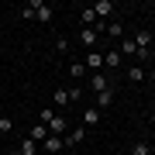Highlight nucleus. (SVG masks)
<instances>
[{"label":"nucleus","mask_w":155,"mask_h":155,"mask_svg":"<svg viewBox=\"0 0 155 155\" xmlns=\"http://www.w3.org/2000/svg\"><path fill=\"white\" fill-rule=\"evenodd\" d=\"M104 38H117V41L124 38V24L117 21V17H114V21H107V28H104Z\"/></svg>","instance_id":"obj_7"},{"label":"nucleus","mask_w":155,"mask_h":155,"mask_svg":"<svg viewBox=\"0 0 155 155\" xmlns=\"http://www.w3.org/2000/svg\"><path fill=\"white\" fill-rule=\"evenodd\" d=\"M69 90V104H79L83 100V86H66Z\"/></svg>","instance_id":"obj_22"},{"label":"nucleus","mask_w":155,"mask_h":155,"mask_svg":"<svg viewBox=\"0 0 155 155\" xmlns=\"http://www.w3.org/2000/svg\"><path fill=\"white\" fill-rule=\"evenodd\" d=\"M14 131V121L11 117H0V134H11Z\"/></svg>","instance_id":"obj_23"},{"label":"nucleus","mask_w":155,"mask_h":155,"mask_svg":"<svg viewBox=\"0 0 155 155\" xmlns=\"http://www.w3.org/2000/svg\"><path fill=\"white\" fill-rule=\"evenodd\" d=\"M17 152H21V155H38V152H41V145H38V141H31L28 134H24L21 145H17Z\"/></svg>","instance_id":"obj_8"},{"label":"nucleus","mask_w":155,"mask_h":155,"mask_svg":"<svg viewBox=\"0 0 155 155\" xmlns=\"http://www.w3.org/2000/svg\"><path fill=\"white\" fill-rule=\"evenodd\" d=\"M11 155H21V152H17V148H14V152H11Z\"/></svg>","instance_id":"obj_26"},{"label":"nucleus","mask_w":155,"mask_h":155,"mask_svg":"<svg viewBox=\"0 0 155 155\" xmlns=\"http://www.w3.org/2000/svg\"><path fill=\"white\" fill-rule=\"evenodd\" d=\"M107 107H114V90H104V93H97V110H107Z\"/></svg>","instance_id":"obj_13"},{"label":"nucleus","mask_w":155,"mask_h":155,"mask_svg":"<svg viewBox=\"0 0 155 155\" xmlns=\"http://www.w3.org/2000/svg\"><path fill=\"white\" fill-rule=\"evenodd\" d=\"M28 138H31V141H38V145H41L45 138H48V127H45V124H31V131H28Z\"/></svg>","instance_id":"obj_15"},{"label":"nucleus","mask_w":155,"mask_h":155,"mask_svg":"<svg viewBox=\"0 0 155 155\" xmlns=\"http://www.w3.org/2000/svg\"><path fill=\"white\" fill-rule=\"evenodd\" d=\"M90 90H93V93H104V90H110V83H107L104 72H90Z\"/></svg>","instance_id":"obj_6"},{"label":"nucleus","mask_w":155,"mask_h":155,"mask_svg":"<svg viewBox=\"0 0 155 155\" xmlns=\"http://www.w3.org/2000/svg\"><path fill=\"white\" fill-rule=\"evenodd\" d=\"M52 14H55V11H52V4H45V0H41V7L35 11V21H38V24H48Z\"/></svg>","instance_id":"obj_9"},{"label":"nucleus","mask_w":155,"mask_h":155,"mask_svg":"<svg viewBox=\"0 0 155 155\" xmlns=\"http://www.w3.org/2000/svg\"><path fill=\"white\" fill-rule=\"evenodd\" d=\"M131 155H152V145L148 141H134L131 145Z\"/></svg>","instance_id":"obj_21"},{"label":"nucleus","mask_w":155,"mask_h":155,"mask_svg":"<svg viewBox=\"0 0 155 155\" xmlns=\"http://www.w3.org/2000/svg\"><path fill=\"white\" fill-rule=\"evenodd\" d=\"M55 107H59V110H62V107H69V90H66V86L55 90Z\"/></svg>","instance_id":"obj_20"},{"label":"nucleus","mask_w":155,"mask_h":155,"mask_svg":"<svg viewBox=\"0 0 155 155\" xmlns=\"http://www.w3.org/2000/svg\"><path fill=\"white\" fill-rule=\"evenodd\" d=\"M83 76H86V66H83V62H69V79H76V83H79Z\"/></svg>","instance_id":"obj_16"},{"label":"nucleus","mask_w":155,"mask_h":155,"mask_svg":"<svg viewBox=\"0 0 155 155\" xmlns=\"http://www.w3.org/2000/svg\"><path fill=\"white\" fill-rule=\"evenodd\" d=\"M117 52H121V59H124V55H134L138 45H134V38H121V41H117Z\"/></svg>","instance_id":"obj_14"},{"label":"nucleus","mask_w":155,"mask_h":155,"mask_svg":"<svg viewBox=\"0 0 155 155\" xmlns=\"http://www.w3.org/2000/svg\"><path fill=\"white\" fill-rule=\"evenodd\" d=\"M55 52L66 55V52H69V38H55Z\"/></svg>","instance_id":"obj_24"},{"label":"nucleus","mask_w":155,"mask_h":155,"mask_svg":"<svg viewBox=\"0 0 155 155\" xmlns=\"http://www.w3.org/2000/svg\"><path fill=\"white\" fill-rule=\"evenodd\" d=\"M86 131H90V127H83V124L69 127V134H66V138H62V141H66V148H76V145H79V141L86 138Z\"/></svg>","instance_id":"obj_1"},{"label":"nucleus","mask_w":155,"mask_h":155,"mask_svg":"<svg viewBox=\"0 0 155 155\" xmlns=\"http://www.w3.org/2000/svg\"><path fill=\"white\" fill-rule=\"evenodd\" d=\"M83 66L90 69V72H104V52H86V59H83Z\"/></svg>","instance_id":"obj_2"},{"label":"nucleus","mask_w":155,"mask_h":155,"mask_svg":"<svg viewBox=\"0 0 155 155\" xmlns=\"http://www.w3.org/2000/svg\"><path fill=\"white\" fill-rule=\"evenodd\" d=\"M93 24H97L93 11H90V7H83V14H79V28H93Z\"/></svg>","instance_id":"obj_18"},{"label":"nucleus","mask_w":155,"mask_h":155,"mask_svg":"<svg viewBox=\"0 0 155 155\" xmlns=\"http://www.w3.org/2000/svg\"><path fill=\"white\" fill-rule=\"evenodd\" d=\"M100 38H104V35H100L97 28H79V41H83V45H86L90 52H93V45H97Z\"/></svg>","instance_id":"obj_5"},{"label":"nucleus","mask_w":155,"mask_h":155,"mask_svg":"<svg viewBox=\"0 0 155 155\" xmlns=\"http://www.w3.org/2000/svg\"><path fill=\"white\" fill-rule=\"evenodd\" d=\"M134 45H138V48H152V31H138V35H134Z\"/></svg>","instance_id":"obj_17"},{"label":"nucleus","mask_w":155,"mask_h":155,"mask_svg":"<svg viewBox=\"0 0 155 155\" xmlns=\"http://www.w3.org/2000/svg\"><path fill=\"white\" fill-rule=\"evenodd\" d=\"M145 76H148V69H145V66H138V62L127 69V79H131V83H145Z\"/></svg>","instance_id":"obj_12"},{"label":"nucleus","mask_w":155,"mask_h":155,"mask_svg":"<svg viewBox=\"0 0 155 155\" xmlns=\"http://www.w3.org/2000/svg\"><path fill=\"white\" fill-rule=\"evenodd\" d=\"M52 121H55V110H52V107H41V110H38V124H45V127H48Z\"/></svg>","instance_id":"obj_19"},{"label":"nucleus","mask_w":155,"mask_h":155,"mask_svg":"<svg viewBox=\"0 0 155 155\" xmlns=\"http://www.w3.org/2000/svg\"><path fill=\"white\" fill-rule=\"evenodd\" d=\"M69 117H62V114H55V121H52L48 124V134H59V138H66V134H69Z\"/></svg>","instance_id":"obj_3"},{"label":"nucleus","mask_w":155,"mask_h":155,"mask_svg":"<svg viewBox=\"0 0 155 155\" xmlns=\"http://www.w3.org/2000/svg\"><path fill=\"white\" fill-rule=\"evenodd\" d=\"M121 62H124V59H121V52H117V48H107V52H104V69H107V66L117 69Z\"/></svg>","instance_id":"obj_10"},{"label":"nucleus","mask_w":155,"mask_h":155,"mask_svg":"<svg viewBox=\"0 0 155 155\" xmlns=\"http://www.w3.org/2000/svg\"><path fill=\"white\" fill-rule=\"evenodd\" d=\"M100 124V110H97V107H86V110H83V127H97Z\"/></svg>","instance_id":"obj_11"},{"label":"nucleus","mask_w":155,"mask_h":155,"mask_svg":"<svg viewBox=\"0 0 155 155\" xmlns=\"http://www.w3.org/2000/svg\"><path fill=\"white\" fill-rule=\"evenodd\" d=\"M148 124L155 127V107H152V110H148Z\"/></svg>","instance_id":"obj_25"},{"label":"nucleus","mask_w":155,"mask_h":155,"mask_svg":"<svg viewBox=\"0 0 155 155\" xmlns=\"http://www.w3.org/2000/svg\"><path fill=\"white\" fill-rule=\"evenodd\" d=\"M62 148H66V141H62L59 134H48V138L41 141V152H48V155H59Z\"/></svg>","instance_id":"obj_4"}]
</instances>
